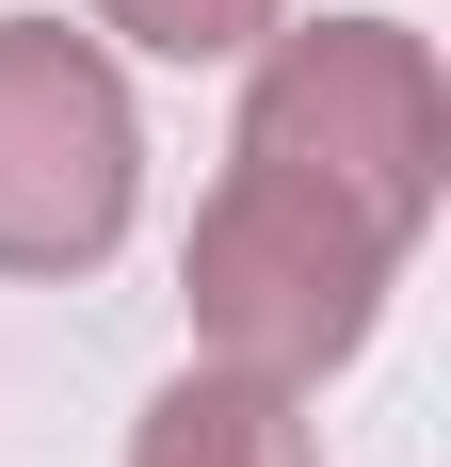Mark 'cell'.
I'll use <instances>...</instances> for the list:
<instances>
[{"label":"cell","mask_w":451,"mask_h":467,"mask_svg":"<svg viewBox=\"0 0 451 467\" xmlns=\"http://www.w3.org/2000/svg\"><path fill=\"white\" fill-rule=\"evenodd\" d=\"M242 178L274 193H322L339 226H371L404 258L435 226V178H451V81L404 16H307V33H258V97H242Z\"/></svg>","instance_id":"cell-1"},{"label":"cell","mask_w":451,"mask_h":467,"mask_svg":"<svg viewBox=\"0 0 451 467\" xmlns=\"http://www.w3.org/2000/svg\"><path fill=\"white\" fill-rule=\"evenodd\" d=\"M387 242L371 226H339L322 193H274V178H242L226 161V193L194 210V258H178V290H194V338H210L226 371H258V387H307V371H339L371 338V306H387Z\"/></svg>","instance_id":"cell-2"},{"label":"cell","mask_w":451,"mask_h":467,"mask_svg":"<svg viewBox=\"0 0 451 467\" xmlns=\"http://www.w3.org/2000/svg\"><path fill=\"white\" fill-rule=\"evenodd\" d=\"M130 81L65 16H0V275H97L130 242Z\"/></svg>","instance_id":"cell-3"},{"label":"cell","mask_w":451,"mask_h":467,"mask_svg":"<svg viewBox=\"0 0 451 467\" xmlns=\"http://www.w3.org/2000/svg\"><path fill=\"white\" fill-rule=\"evenodd\" d=\"M130 467H322V435L290 420V387H258V371H178L162 403L130 420Z\"/></svg>","instance_id":"cell-4"},{"label":"cell","mask_w":451,"mask_h":467,"mask_svg":"<svg viewBox=\"0 0 451 467\" xmlns=\"http://www.w3.org/2000/svg\"><path fill=\"white\" fill-rule=\"evenodd\" d=\"M97 33L162 48V65H226V48H258V33H274V0H97Z\"/></svg>","instance_id":"cell-5"}]
</instances>
